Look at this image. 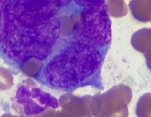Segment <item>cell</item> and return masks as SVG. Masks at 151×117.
<instances>
[{"mask_svg":"<svg viewBox=\"0 0 151 117\" xmlns=\"http://www.w3.org/2000/svg\"><path fill=\"white\" fill-rule=\"evenodd\" d=\"M12 74L4 68L0 67V89H7L11 86L13 80Z\"/></svg>","mask_w":151,"mask_h":117,"instance_id":"5b68a950","label":"cell"},{"mask_svg":"<svg viewBox=\"0 0 151 117\" xmlns=\"http://www.w3.org/2000/svg\"><path fill=\"white\" fill-rule=\"evenodd\" d=\"M75 41L95 47L106 46L111 39V25L108 19L101 16L87 17L74 29Z\"/></svg>","mask_w":151,"mask_h":117,"instance_id":"7a4b0ae2","label":"cell"},{"mask_svg":"<svg viewBox=\"0 0 151 117\" xmlns=\"http://www.w3.org/2000/svg\"><path fill=\"white\" fill-rule=\"evenodd\" d=\"M129 9L133 17L141 22H151V0H131Z\"/></svg>","mask_w":151,"mask_h":117,"instance_id":"277c9868","label":"cell"},{"mask_svg":"<svg viewBox=\"0 0 151 117\" xmlns=\"http://www.w3.org/2000/svg\"><path fill=\"white\" fill-rule=\"evenodd\" d=\"M24 81L17 90L16 103L23 108L25 115L38 114L48 107H57V102L49 94Z\"/></svg>","mask_w":151,"mask_h":117,"instance_id":"3957f363","label":"cell"},{"mask_svg":"<svg viewBox=\"0 0 151 117\" xmlns=\"http://www.w3.org/2000/svg\"><path fill=\"white\" fill-rule=\"evenodd\" d=\"M102 61V56L96 47L74 41L47 63L42 74L52 86L72 88L94 74Z\"/></svg>","mask_w":151,"mask_h":117,"instance_id":"6da1fadb","label":"cell"}]
</instances>
